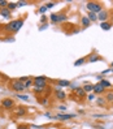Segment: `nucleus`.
Returning <instances> with one entry per match:
<instances>
[{"mask_svg":"<svg viewBox=\"0 0 113 129\" xmlns=\"http://www.w3.org/2000/svg\"><path fill=\"white\" fill-rule=\"evenodd\" d=\"M22 26H24V18H16V20H12L9 24H7L4 29L9 33H17Z\"/></svg>","mask_w":113,"mask_h":129,"instance_id":"f257e3e1","label":"nucleus"},{"mask_svg":"<svg viewBox=\"0 0 113 129\" xmlns=\"http://www.w3.org/2000/svg\"><path fill=\"white\" fill-rule=\"evenodd\" d=\"M8 87H9L11 90H13V91H16V93H21V91H24V90H25L24 82L18 81V78L11 80V81L8 82Z\"/></svg>","mask_w":113,"mask_h":129,"instance_id":"f03ea898","label":"nucleus"},{"mask_svg":"<svg viewBox=\"0 0 113 129\" xmlns=\"http://www.w3.org/2000/svg\"><path fill=\"white\" fill-rule=\"evenodd\" d=\"M86 8L88 9V12H92V13H99L103 11V4L100 2H88L86 4Z\"/></svg>","mask_w":113,"mask_h":129,"instance_id":"7ed1b4c3","label":"nucleus"},{"mask_svg":"<svg viewBox=\"0 0 113 129\" xmlns=\"http://www.w3.org/2000/svg\"><path fill=\"white\" fill-rule=\"evenodd\" d=\"M33 82H34V87H43V89H46L48 86V80H47V77H44V76H38V77H34Z\"/></svg>","mask_w":113,"mask_h":129,"instance_id":"20e7f679","label":"nucleus"},{"mask_svg":"<svg viewBox=\"0 0 113 129\" xmlns=\"http://www.w3.org/2000/svg\"><path fill=\"white\" fill-rule=\"evenodd\" d=\"M2 107L5 108V110H12L14 107V101L12 98H4L2 101Z\"/></svg>","mask_w":113,"mask_h":129,"instance_id":"39448f33","label":"nucleus"},{"mask_svg":"<svg viewBox=\"0 0 113 129\" xmlns=\"http://www.w3.org/2000/svg\"><path fill=\"white\" fill-rule=\"evenodd\" d=\"M94 94L95 95H101V94H104V91H105V89L101 86V83L100 82H97V83H95L94 85Z\"/></svg>","mask_w":113,"mask_h":129,"instance_id":"423d86ee","label":"nucleus"},{"mask_svg":"<svg viewBox=\"0 0 113 129\" xmlns=\"http://www.w3.org/2000/svg\"><path fill=\"white\" fill-rule=\"evenodd\" d=\"M55 96H56V99H59V101L66 99V94H65L64 90H61V89H55Z\"/></svg>","mask_w":113,"mask_h":129,"instance_id":"0eeeda50","label":"nucleus"},{"mask_svg":"<svg viewBox=\"0 0 113 129\" xmlns=\"http://www.w3.org/2000/svg\"><path fill=\"white\" fill-rule=\"evenodd\" d=\"M108 17H109V12L105 11V9H103L101 12L97 13V20H100L101 22H105L108 20Z\"/></svg>","mask_w":113,"mask_h":129,"instance_id":"6e6552de","label":"nucleus"},{"mask_svg":"<svg viewBox=\"0 0 113 129\" xmlns=\"http://www.w3.org/2000/svg\"><path fill=\"white\" fill-rule=\"evenodd\" d=\"M86 60L88 63H94V61H100V60H103V57L100 55H97V54H91V55H88L86 57Z\"/></svg>","mask_w":113,"mask_h":129,"instance_id":"1a4fd4ad","label":"nucleus"},{"mask_svg":"<svg viewBox=\"0 0 113 129\" xmlns=\"http://www.w3.org/2000/svg\"><path fill=\"white\" fill-rule=\"evenodd\" d=\"M75 115L74 113H59V115H56V119H59V120H63V121H65V120H69V119H73Z\"/></svg>","mask_w":113,"mask_h":129,"instance_id":"9d476101","label":"nucleus"},{"mask_svg":"<svg viewBox=\"0 0 113 129\" xmlns=\"http://www.w3.org/2000/svg\"><path fill=\"white\" fill-rule=\"evenodd\" d=\"M0 16H3L4 18H11V11H9L8 8L0 9Z\"/></svg>","mask_w":113,"mask_h":129,"instance_id":"9b49d317","label":"nucleus"},{"mask_svg":"<svg viewBox=\"0 0 113 129\" xmlns=\"http://www.w3.org/2000/svg\"><path fill=\"white\" fill-rule=\"evenodd\" d=\"M95 102H96V104L99 106V107H105V106H107V101H105L103 96L96 98V99H95Z\"/></svg>","mask_w":113,"mask_h":129,"instance_id":"f8f14e48","label":"nucleus"},{"mask_svg":"<svg viewBox=\"0 0 113 129\" xmlns=\"http://www.w3.org/2000/svg\"><path fill=\"white\" fill-rule=\"evenodd\" d=\"M81 24H82V27H88L90 24H91V21L87 18V16H82V18H81Z\"/></svg>","mask_w":113,"mask_h":129,"instance_id":"ddd939ff","label":"nucleus"},{"mask_svg":"<svg viewBox=\"0 0 113 129\" xmlns=\"http://www.w3.org/2000/svg\"><path fill=\"white\" fill-rule=\"evenodd\" d=\"M73 90H74V91H75V94H77L79 98H85L86 93H85L83 87H75V89H73Z\"/></svg>","mask_w":113,"mask_h":129,"instance_id":"4468645a","label":"nucleus"},{"mask_svg":"<svg viewBox=\"0 0 113 129\" xmlns=\"http://www.w3.org/2000/svg\"><path fill=\"white\" fill-rule=\"evenodd\" d=\"M56 83H57L59 86H61V87H66V86H70L72 85V83L69 81H66V80H57Z\"/></svg>","mask_w":113,"mask_h":129,"instance_id":"2eb2a0df","label":"nucleus"},{"mask_svg":"<svg viewBox=\"0 0 113 129\" xmlns=\"http://www.w3.org/2000/svg\"><path fill=\"white\" fill-rule=\"evenodd\" d=\"M26 112H27V110H26L25 107H18V108L16 110V115H17V116H25Z\"/></svg>","mask_w":113,"mask_h":129,"instance_id":"dca6fc26","label":"nucleus"},{"mask_svg":"<svg viewBox=\"0 0 113 129\" xmlns=\"http://www.w3.org/2000/svg\"><path fill=\"white\" fill-rule=\"evenodd\" d=\"M104 99L107 102H109V103H113V91H107V93H105Z\"/></svg>","mask_w":113,"mask_h":129,"instance_id":"f3484780","label":"nucleus"},{"mask_svg":"<svg viewBox=\"0 0 113 129\" xmlns=\"http://www.w3.org/2000/svg\"><path fill=\"white\" fill-rule=\"evenodd\" d=\"M100 27H101L103 30H110V27H112V22H109V21H105V22H101V25H100Z\"/></svg>","mask_w":113,"mask_h":129,"instance_id":"a211bd4d","label":"nucleus"},{"mask_svg":"<svg viewBox=\"0 0 113 129\" xmlns=\"http://www.w3.org/2000/svg\"><path fill=\"white\" fill-rule=\"evenodd\" d=\"M100 83H101V86L104 87V89H108V87H110L112 86V83L108 81V80H104V78H100V81H99Z\"/></svg>","mask_w":113,"mask_h":129,"instance_id":"6ab92c4d","label":"nucleus"},{"mask_svg":"<svg viewBox=\"0 0 113 129\" xmlns=\"http://www.w3.org/2000/svg\"><path fill=\"white\" fill-rule=\"evenodd\" d=\"M49 20L52 24H59V13H52L49 16Z\"/></svg>","mask_w":113,"mask_h":129,"instance_id":"aec40b11","label":"nucleus"},{"mask_svg":"<svg viewBox=\"0 0 113 129\" xmlns=\"http://www.w3.org/2000/svg\"><path fill=\"white\" fill-rule=\"evenodd\" d=\"M83 90H85V93H92V90H94V85H91V83H85Z\"/></svg>","mask_w":113,"mask_h":129,"instance_id":"412c9836","label":"nucleus"},{"mask_svg":"<svg viewBox=\"0 0 113 129\" xmlns=\"http://www.w3.org/2000/svg\"><path fill=\"white\" fill-rule=\"evenodd\" d=\"M87 18H88L90 21H91V22H95V21L97 20V14H96V13H92V12H88Z\"/></svg>","mask_w":113,"mask_h":129,"instance_id":"4be33fe9","label":"nucleus"},{"mask_svg":"<svg viewBox=\"0 0 113 129\" xmlns=\"http://www.w3.org/2000/svg\"><path fill=\"white\" fill-rule=\"evenodd\" d=\"M86 61H87L86 57H81V59H78V60H75L74 65H75V67H79V65H82V64H85Z\"/></svg>","mask_w":113,"mask_h":129,"instance_id":"5701e85b","label":"nucleus"},{"mask_svg":"<svg viewBox=\"0 0 113 129\" xmlns=\"http://www.w3.org/2000/svg\"><path fill=\"white\" fill-rule=\"evenodd\" d=\"M68 20V16L65 13H59V24H61V22H64V21H66Z\"/></svg>","mask_w":113,"mask_h":129,"instance_id":"b1692460","label":"nucleus"},{"mask_svg":"<svg viewBox=\"0 0 113 129\" xmlns=\"http://www.w3.org/2000/svg\"><path fill=\"white\" fill-rule=\"evenodd\" d=\"M7 8H8V9L12 12L13 9H16V8H17V3H14V2H11V3H9V2H8V5H7Z\"/></svg>","mask_w":113,"mask_h":129,"instance_id":"393cba45","label":"nucleus"},{"mask_svg":"<svg viewBox=\"0 0 113 129\" xmlns=\"http://www.w3.org/2000/svg\"><path fill=\"white\" fill-rule=\"evenodd\" d=\"M38 103L42 104V106H47L48 104V99L46 96H44V98H39V99H38Z\"/></svg>","mask_w":113,"mask_h":129,"instance_id":"a878e982","label":"nucleus"},{"mask_svg":"<svg viewBox=\"0 0 113 129\" xmlns=\"http://www.w3.org/2000/svg\"><path fill=\"white\" fill-rule=\"evenodd\" d=\"M24 85H25V89H29V87L34 86V82H33V80H31V78H29V80L24 83Z\"/></svg>","mask_w":113,"mask_h":129,"instance_id":"bb28decb","label":"nucleus"},{"mask_svg":"<svg viewBox=\"0 0 113 129\" xmlns=\"http://www.w3.org/2000/svg\"><path fill=\"white\" fill-rule=\"evenodd\" d=\"M44 90H46V89H43V87H34L33 91H34V94H43Z\"/></svg>","mask_w":113,"mask_h":129,"instance_id":"cd10ccee","label":"nucleus"},{"mask_svg":"<svg viewBox=\"0 0 113 129\" xmlns=\"http://www.w3.org/2000/svg\"><path fill=\"white\" fill-rule=\"evenodd\" d=\"M17 98H18V99H21V101H25V102L29 101V95H21V94H17Z\"/></svg>","mask_w":113,"mask_h":129,"instance_id":"c85d7f7f","label":"nucleus"},{"mask_svg":"<svg viewBox=\"0 0 113 129\" xmlns=\"http://www.w3.org/2000/svg\"><path fill=\"white\" fill-rule=\"evenodd\" d=\"M55 5H56V2H48V3L46 4V8H47V9H51V8H53Z\"/></svg>","mask_w":113,"mask_h":129,"instance_id":"c756f323","label":"nucleus"},{"mask_svg":"<svg viewBox=\"0 0 113 129\" xmlns=\"http://www.w3.org/2000/svg\"><path fill=\"white\" fill-rule=\"evenodd\" d=\"M7 5H8V2H7V0H0V9L7 8Z\"/></svg>","mask_w":113,"mask_h":129,"instance_id":"7c9ffc66","label":"nucleus"},{"mask_svg":"<svg viewBox=\"0 0 113 129\" xmlns=\"http://www.w3.org/2000/svg\"><path fill=\"white\" fill-rule=\"evenodd\" d=\"M95 99H96V95H95L94 93H90V94H88V96H87V101L92 102V101H95Z\"/></svg>","mask_w":113,"mask_h":129,"instance_id":"2f4dec72","label":"nucleus"},{"mask_svg":"<svg viewBox=\"0 0 113 129\" xmlns=\"http://www.w3.org/2000/svg\"><path fill=\"white\" fill-rule=\"evenodd\" d=\"M29 3L27 2H24V0H20V2H17V7H25V5H27Z\"/></svg>","mask_w":113,"mask_h":129,"instance_id":"473e14b6","label":"nucleus"},{"mask_svg":"<svg viewBox=\"0 0 113 129\" xmlns=\"http://www.w3.org/2000/svg\"><path fill=\"white\" fill-rule=\"evenodd\" d=\"M46 11H47V8H46V5H42V7H40V8H39V9H38V12H39L40 14H43V13H44V12H46Z\"/></svg>","mask_w":113,"mask_h":129,"instance_id":"72a5a7b5","label":"nucleus"},{"mask_svg":"<svg viewBox=\"0 0 113 129\" xmlns=\"http://www.w3.org/2000/svg\"><path fill=\"white\" fill-rule=\"evenodd\" d=\"M17 129H30V126H29V125H26V124H22V125H18V126H17Z\"/></svg>","mask_w":113,"mask_h":129,"instance_id":"f704fd0d","label":"nucleus"},{"mask_svg":"<svg viewBox=\"0 0 113 129\" xmlns=\"http://www.w3.org/2000/svg\"><path fill=\"white\" fill-rule=\"evenodd\" d=\"M29 78H30V77H26V76H24V77H20V78H18V81H21V82H24V83H25Z\"/></svg>","mask_w":113,"mask_h":129,"instance_id":"c9c22d12","label":"nucleus"},{"mask_svg":"<svg viewBox=\"0 0 113 129\" xmlns=\"http://www.w3.org/2000/svg\"><path fill=\"white\" fill-rule=\"evenodd\" d=\"M40 22H42V24H46V22H47V17L46 16H42L40 17Z\"/></svg>","mask_w":113,"mask_h":129,"instance_id":"e433bc0d","label":"nucleus"},{"mask_svg":"<svg viewBox=\"0 0 113 129\" xmlns=\"http://www.w3.org/2000/svg\"><path fill=\"white\" fill-rule=\"evenodd\" d=\"M59 110H60V111H63V112L66 111V106H59Z\"/></svg>","mask_w":113,"mask_h":129,"instance_id":"4c0bfd02","label":"nucleus"},{"mask_svg":"<svg viewBox=\"0 0 113 129\" xmlns=\"http://www.w3.org/2000/svg\"><path fill=\"white\" fill-rule=\"evenodd\" d=\"M44 115H46L47 117H49V119H52V115H51V113H49V112H47V113H44Z\"/></svg>","mask_w":113,"mask_h":129,"instance_id":"58836bf2","label":"nucleus"},{"mask_svg":"<svg viewBox=\"0 0 113 129\" xmlns=\"http://www.w3.org/2000/svg\"><path fill=\"white\" fill-rule=\"evenodd\" d=\"M94 117H104V115H94Z\"/></svg>","mask_w":113,"mask_h":129,"instance_id":"ea45409f","label":"nucleus"},{"mask_svg":"<svg viewBox=\"0 0 113 129\" xmlns=\"http://www.w3.org/2000/svg\"><path fill=\"white\" fill-rule=\"evenodd\" d=\"M78 113H81V115L83 113V115H85V111H83V110H79V111H78Z\"/></svg>","mask_w":113,"mask_h":129,"instance_id":"a19ab883","label":"nucleus"},{"mask_svg":"<svg viewBox=\"0 0 113 129\" xmlns=\"http://www.w3.org/2000/svg\"><path fill=\"white\" fill-rule=\"evenodd\" d=\"M2 81H3V74L0 73V82H2Z\"/></svg>","mask_w":113,"mask_h":129,"instance_id":"79ce46f5","label":"nucleus"},{"mask_svg":"<svg viewBox=\"0 0 113 129\" xmlns=\"http://www.w3.org/2000/svg\"><path fill=\"white\" fill-rule=\"evenodd\" d=\"M110 67H112V68H113V63H112V64H110Z\"/></svg>","mask_w":113,"mask_h":129,"instance_id":"37998d69","label":"nucleus"},{"mask_svg":"<svg viewBox=\"0 0 113 129\" xmlns=\"http://www.w3.org/2000/svg\"><path fill=\"white\" fill-rule=\"evenodd\" d=\"M112 24H113V20H112Z\"/></svg>","mask_w":113,"mask_h":129,"instance_id":"c03bdc74","label":"nucleus"}]
</instances>
